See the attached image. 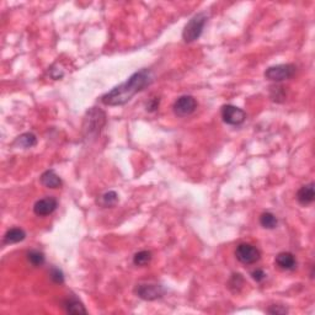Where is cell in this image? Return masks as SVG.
<instances>
[{"mask_svg": "<svg viewBox=\"0 0 315 315\" xmlns=\"http://www.w3.org/2000/svg\"><path fill=\"white\" fill-rule=\"evenodd\" d=\"M117 202H118V195L117 192H115V191H108V192H105L100 197V201H99V203H100L103 207H106V208L113 207Z\"/></svg>", "mask_w": 315, "mask_h": 315, "instance_id": "18", "label": "cell"}, {"mask_svg": "<svg viewBox=\"0 0 315 315\" xmlns=\"http://www.w3.org/2000/svg\"><path fill=\"white\" fill-rule=\"evenodd\" d=\"M314 184L310 183L308 185L302 186L297 192V200L302 206H308L314 202Z\"/></svg>", "mask_w": 315, "mask_h": 315, "instance_id": "11", "label": "cell"}, {"mask_svg": "<svg viewBox=\"0 0 315 315\" xmlns=\"http://www.w3.org/2000/svg\"><path fill=\"white\" fill-rule=\"evenodd\" d=\"M26 238L25 230L21 228H11L4 234V244H16Z\"/></svg>", "mask_w": 315, "mask_h": 315, "instance_id": "14", "label": "cell"}, {"mask_svg": "<svg viewBox=\"0 0 315 315\" xmlns=\"http://www.w3.org/2000/svg\"><path fill=\"white\" fill-rule=\"evenodd\" d=\"M152 261V253L148 250H142L133 256V263L135 266H145Z\"/></svg>", "mask_w": 315, "mask_h": 315, "instance_id": "20", "label": "cell"}, {"mask_svg": "<svg viewBox=\"0 0 315 315\" xmlns=\"http://www.w3.org/2000/svg\"><path fill=\"white\" fill-rule=\"evenodd\" d=\"M275 93V95H271V98H272L273 101H276V103H282L283 100H285V93H283V88H272V90H271V94Z\"/></svg>", "mask_w": 315, "mask_h": 315, "instance_id": "22", "label": "cell"}, {"mask_svg": "<svg viewBox=\"0 0 315 315\" xmlns=\"http://www.w3.org/2000/svg\"><path fill=\"white\" fill-rule=\"evenodd\" d=\"M260 224L262 225L265 229H275L278 224V220L272 213L265 212L260 215Z\"/></svg>", "mask_w": 315, "mask_h": 315, "instance_id": "19", "label": "cell"}, {"mask_svg": "<svg viewBox=\"0 0 315 315\" xmlns=\"http://www.w3.org/2000/svg\"><path fill=\"white\" fill-rule=\"evenodd\" d=\"M27 260L33 267H40L45 263L46 258L45 254L40 250H30L27 253Z\"/></svg>", "mask_w": 315, "mask_h": 315, "instance_id": "17", "label": "cell"}, {"mask_svg": "<svg viewBox=\"0 0 315 315\" xmlns=\"http://www.w3.org/2000/svg\"><path fill=\"white\" fill-rule=\"evenodd\" d=\"M134 293L144 300H155L165 294V289L161 285L158 283H140L134 288Z\"/></svg>", "mask_w": 315, "mask_h": 315, "instance_id": "5", "label": "cell"}, {"mask_svg": "<svg viewBox=\"0 0 315 315\" xmlns=\"http://www.w3.org/2000/svg\"><path fill=\"white\" fill-rule=\"evenodd\" d=\"M295 70H297V68H295L294 64H278L267 68L263 73V75L268 80L278 83V81L290 79L295 74Z\"/></svg>", "mask_w": 315, "mask_h": 315, "instance_id": "4", "label": "cell"}, {"mask_svg": "<svg viewBox=\"0 0 315 315\" xmlns=\"http://www.w3.org/2000/svg\"><path fill=\"white\" fill-rule=\"evenodd\" d=\"M159 103H160L159 98L150 99L149 103L147 104V111H148V112H154V111H157L158 107H159Z\"/></svg>", "mask_w": 315, "mask_h": 315, "instance_id": "24", "label": "cell"}, {"mask_svg": "<svg viewBox=\"0 0 315 315\" xmlns=\"http://www.w3.org/2000/svg\"><path fill=\"white\" fill-rule=\"evenodd\" d=\"M153 81L150 70L142 69L131 75L125 83L113 88L101 98V103L106 106H121L127 104L135 94L144 90Z\"/></svg>", "mask_w": 315, "mask_h": 315, "instance_id": "1", "label": "cell"}, {"mask_svg": "<svg viewBox=\"0 0 315 315\" xmlns=\"http://www.w3.org/2000/svg\"><path fill=\"white\" fill-rule=\"evenodd\" d=\"M65 312L69 314H86L88 310L85 309V307L83 305V303L79 299H77L75 297H69L64 300L63 303Z\"/></svg>", "mask_w": 315, "mask_h": 315, "instance_id": "12", "label": "cell"}, {"mask_svg": "<svg viewBox=\"0 0 315 315\" xmlns=\"http://www.w3.org/2000/svg\"><path fill=\"white\" fill-rule=\"evenodd\" d=\"M41 184L47 188H58L62 186V180L59 176L55 174L54 170H47L41 175Z\"/></svg>", "mask_w": 315, "mask_h": 315, "instance_id": "13", "label": "cell"}, {"mask_svg": "<svg viewBox=\"0 0 315 315\" xmlns=\"http://www.w3.org/2000/svg\"><path fill=\"white\" fill-rule=\"evenodd\" d=\"M58 202L55 198L53 197H46L41 198L33 206V212H35L36 215H40V217H45V215H50L57 210Z\"/></svg>", "mask_w": 315, "mask_h": 315, "instance_id": "9", "label": "cell"}, {"mask_svg": "<svg viewBox=\"0 0 315 315\" xmlns=\"http://www.w3.org/2000/svg\"><path fill=\"white\" fill-rule=\"evenodd\" d=\"M222 118L227 125L239 126L246 120V113L234 105H224L222 107Z\"/></svg>", "mask_w": 315, "mask_h": 315, "instance_id": "8", "label": "cell"}, {"mask_svg": "<svg viewBox=\"0 0 315 315\" xmlns=\"http://www.w3.org/2000/svg\"><path fill=\"white\" fill-rule=\"evenodd\" d=\"M251 277H253V280L256 281V282H262V281L266 278V273L263 272V270L258 268V270L251 272Z\"/></svg>", "mask_w": 315, "mask_h": 315, "instance_id": "25", "label": "cell"}, {"mask_svg": "<svg viewBox=\"0 0 315 315\" xmlns=\"http://www.w3.org/2000/svg\"><path fill=\"white\" fill-rule=\"evenodd\" d=\"M235 256L244 265H253L256 263L261 258L260 250L256 246L251 245V244H239L235 250Z\"/></svg>", "mask_w": 315, "mask_h": 315, "instance_id": "6", "label": "cell"}, {"mask_svg": "<svg viewBox=\"0 0 315 315\" xmlns=\"http://www.w3.org/2000/svg\"><path fill=\"white\" fill-rule=\"evenodd\" d=\"M197 106V100L193 96L183 95L174 103L173 111L178 117H187L195 112Z\"/></svg>", "mask_w": 315, "mask_h": 315, "instance_id": "7", "label": "cell"}, {"mask_svg": "<svg viewBox=\"0 0 315 315\" xmlns=\"http://www.w3.org/2000/svg\"><path fill=\"white\" fill-rule=\"evenodd\" d=\"M275 263L281 270L285 271H292L297 267V260H295L294 255L292 253H288V251H283V253L278 254L276 256Z\"/></svg>", "mask_w": 315, "mask_h": 315, "instance_id": "10", "label": "cell"}, {"mask_svg": "<svg viewBox=\"0 0 315 315\" xmlns=\"http://www.w3.org/2000/svg\"><path fill=\"white\" fill-rule=\"evenodd\" d=\"M106 123V115L104 111L100 108L93 107L86 112L85 117H84V125L83 131L85 133V137H96L100 134L101 130Z\"/></svg>", "mask_w": 315, "mask_h": 315, "instance_id": "2", "label": "cell"}, {"mask_svg": "<svg viewBox=\"0 0 315 315\" xmlns=\"http://www.w3.org/2000/svg\"><path fill=\"white\" fill-rule=\"evenodd\" d=\"M50 277L55 285H63L64 283V273L62 270L57 267H52L50 271Z\"/></svg>", "mask_w": 315, "mask_h": 315, "instance_id": "21", "label": "cell"}, {"mask_svg": "<svg viewBox=\"0 0 315 315\" xmlns=\"http://www.w3.org/2000/svg\"><path fill=\"white\" fill-rule=\"evenodd\" d=\"M14 144L19 148H24V149H28V148H32L37 144V137H36L33 133H23L21 135H19L15 139Z\"/></svg>", "mask_w": 315, "mask_h": 315, "instance_id": "15", "label": "cell"}, {"mask_svg": "<svg viewBox=\"0 0 315 315\" xmlns=\"http://www.w3.org/2000/svg\"><path fill=\"white\" fill-rule=\"evenodd\" d=\"M244 285H245V280H244L243 275H240V273H233L229 282H228V288L233 293H239L243 289Z\"/></svg>", "mask_w": 315, "mask_h": 315, "instance_id": "16", "label": "cell"}, {"mask_svg": "<svg viewBox=\"0 0 315 315\" xmlns=\"http://www.w3.org/2000/svg\"><path fill=\"white\" fill-rule=\"evenodd\" d=\"M208 15L206 13H198L193 15L190 19L187 24H186L185 28L183 31V38L185 42L191 43L193 41L198 40L201 37L205 28L206 24H207Z\"/></svg>", "mask_w": 315, "mask_h": 315, "instance_id": "3", "label": "cell"}, {"mask_svg": "<svg viewBox=\"0 0 315 315\" xmlns=\"http://www.w3.org/2000/svg\"><path fill=\"white\" fill-rule=\"evenodd\" d=\"M267 313L270 314H287L288 309L283 305H271L270 308L267 309Z\"/></svg>", "mask_w": 315, "mask_h": 315, "instance_id": "23", "label": "cell"}]
</instances>
